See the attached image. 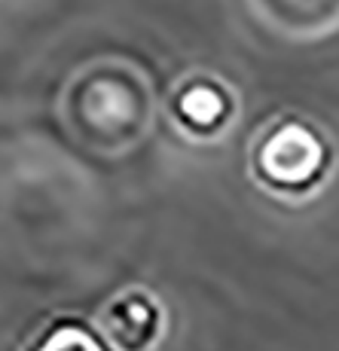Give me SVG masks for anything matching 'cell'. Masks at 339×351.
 Listing matches in <instances>:
<instances>
[{"instance_id": "1", "label": "cell", "mask_w": 339, "mask_h": 351, "mask_svg": "<svg viewBox=\"0 0 339 351\" xmlns=\"http://www.w3.org/2000/svg\"><path fill=\"white\" fill-rule=\"evenodd\" d=\"M58 119L83 150L119 156L150 134L156 89L141 64L128 58H95L65 80Z\"/></svg>"}, {"instance_id": "2", "label": "cell", "mask_w": 339, "mask_h": 351, "mask_svg": "<svg viewBox=\"0 0 339 351\" xmlns=\"http://www.w3.org/2000/svg\"><path fill=\"white\" fill-rule=\"evenodd\" d=\"M248 162L250 178L269 195L300 202L327 184L336 165V147L315 119L275 113L254 132Z\"/></svg>"}, {"instance_id": "3", "label": "cell", "mask_w": 339, "mask_h": 351, "mask_svg": "<svg viewBox=\"0 0 339 351\" xmlns=\"http://www.w3.org/2000/svg\"><path fill=\"white\" fill-rule=\"evenodd\" d=\"M235 110H239L235 89L208 71L187 73L168 95V117L189 141L220 138L235 119Z\"/></svg>"}, {"instance_id": "4", "label": "cell", "mask_w": 339, "mask_h": 351, "mask_svg": "<svg viewBox=\"0 0 339 351\" xmlns=\"http://www.w3.org/2000/svg\"><path fill=\"white\" fill-rule=\"evenodd\" d=\"M272 34L294 43H318L339 34V0H248Z\"/></svg>"}, {"instance_id": "5", "label": "cell", "mask_w": 339, "mask_h": 351, "mask_svg": "<svg viewBox=\"0 0 339 351\" xmlns=\"http://www.w3.org/2000/svg\"><path fill=\"white\" fill-rule=\"evenodd\" d=\"M101 330L119 351H144L159 339L162 308L147 290H123L101 312Z\"/></svg>"}, {"instance_id": "6", "label": "cell", "mask_w": 339, "mask_h": 351, "mask_svg": "<svg viewBox=\"0 0 339 351\" xmlns=\"http://www.w3.org/2000/svg\"><path fill=\"white\" fill-rule=\"evenodd\" d=\"M37 351H107V348L83 324L65 321V324H58V327H52L49 333L40 339Z\"/></svg>"}]
</instances>
